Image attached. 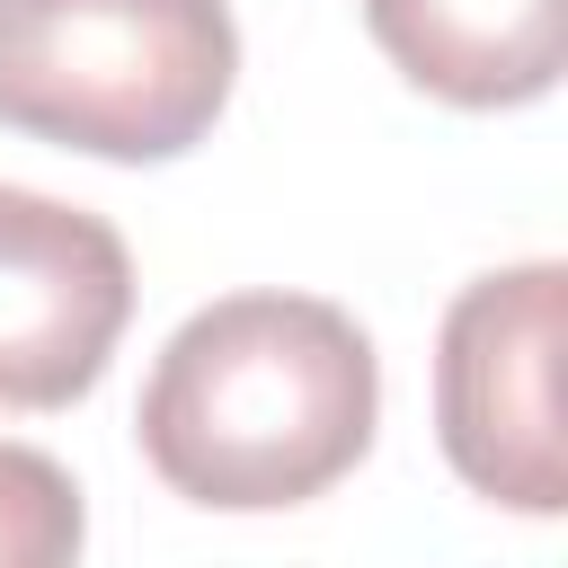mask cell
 Segmentation results:
<instances>
[{
  "label": "cell",
  "instance_id": "8992f818",
  "mask_svg": "<svg viewBox=\"0 0 568 568\" xmlns=\"http://www.w3.org/2000/svg\"><path fill=\"white\" fill-rule=\"evenodd\" d=\"M80 488L53 453L0 444V568H71L80 559Z\"/></svg>",
  "mask_w": 568,
  "mask_h": 568
},
{
  "label": "cell",
  "instance_id": "5b68a950",
  "mask_svg": "<svg viewBox=\"0 0 568 568\" xmlns=\"http://www.w3.org/2000/svg\"><path fill=\"white\" fill-rule=\"evenodd\" d=\"M364 27L453 106H524L568 71V0H364Z\"/></svg>",
  "mask_w": 568,
  "mask_h": 568
},
{
  "label": "cell",
  "instance_id": "7a4b0ae2",
  "mask_svg": "<svg viewBox=\"0 0 568 568\" xmlns=\"http://www.w3.org/2000/svg\"><path fill=\"white\" fill-rule=\"evenodd\" d=\"M240 80L222 0H0V124L89 160H178Z\"/></svg>",
  "mask_w": 568,
  "mask_h": 568
},
{
  "label": "cell",
  "instance_id": "277c9868",
  "mask_svg": "<svg viewBox=\"0 0 568 568\" xmlns=\"http://www.w3.org/2000/svg\"><path fill=\"white\" fill-rule=\"evenodd\" d=\"M133 320L124 240L62 195L0 186V408H71Z\"/></svg>",
  "mask_w": 568,
  "mask_h": 568
},
{
  "label": "cell",
  "instance_id": "6da1fadb",
  "mask_svg": "<svg viewBox=\"0 0 568 568\" xmlns=\"http://www.w3.org/2000/svg\"><path fill=\"white\" fill-rule=\"evenodd\" d=\"M382 417L373 337L320 293L204 302L142 382L151 470L222 515H266L337 488Z\"/></svg>",
  "mask_w": 568,
  "mask_h": 568
},
{
  "label": "cell",
  "instance_id": "3957f363",
  "mask_svg": "<svg viewBox=\"0 0 568 568\" xmlns=\"http://www.w3.org/2000/svg\"><path fill=\"white\" fill-rule=\"evenodd\" d=\"M559 328H568V266L532 257V266L462 284L453 311H444V337H435L444 462L515 515H559L568 506Z\"/></svg>",
  "mask_w": 568,
  "mask_h": 568
}]
</instances>
